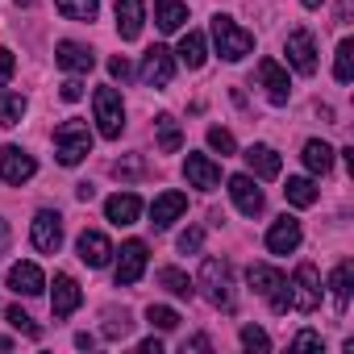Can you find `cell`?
Instances as JSON below:
<instances>
[{"label": "cell", "mask_w": 354, "mask_h": 354, "mask_svg": "<svg viewBox=\"0 0 354 354\" xmlns=\"http://www.w3.org/2000/svg\"><path fill=\"white\" fill-rule=\"evenodd\" d=\"M55 154H59V162H63V167L84 162V158L92 154V129H88V121L67 117V121L55 129Z\"/></svg>", "instance_id": "cell-1"}, {"label": "cell", "mask_w": 354, "mask_h": 354, "mask_svg": "<svg viewBox=\"0 0 354 354\" xmlns=\"http://www.w3.org/2000/svg\"><path fill=\"white\" fill-rule=\"evenodd\" d=\"M213 42H217V55L230 59V63H238V59H246L254 50V34H246L238 21H230L221 13L213 17Z\"/></svg>", "instance_id": "cell-2"}, {"label": "cell", "mask_w": 354, "mask_h": 354, "mask_svg": "<svg viewBox=\"0 0 354 354\" xmlns=\"http://www.w3.org/2000/svg\"><path fill=\"white\" fill-rule=\"evenodd\" d=\"M201 288H205L209 304L234 308V275H230V263H225V259H205V267H201Z\"/></svg>", "instance_id": "cell-3"}, {"label": "cell", "mask_w": 354, "mask_h": 354, "mask_svg": "<svg viewBox=\"0 0 354 354\" xmlns=\"http://www.w3.org/2000/svg\"><path fill=\"white\" fill-rule=\"evenodd\" d=\"M246 279H250V288H254L259 296L271 300L275 313H288V308H292V296H288V279H283V271H275V267H267V263H254V267L246 271Z\"/></svg>", "instance_id": "cell-4"}, {"label": "cell", "mask_w": 354, "mask_h": 354, "mask_svg": "<svg viewBox=\"0 0 354 354\" xmlns=\"http://www.w3.org/2000/svg\"><path fill=\"white\" fill-rule=\"evenodd\" d=\"M96 125H100V133L113 142V138H121V129H125V104H121V92L117 88H96Z\"/></svg>", "instance_id": "cell-5"}, {"label": "cell", "mask_w": 354, "mask_h": 354, "mask_svg": "<svg viewBox=\"0 0 354 354\" xmlns=\"http://www.w3.org/2000/svg\"><path fill=\"white\" fill-rule=\"evenodd\" d=\"M288 296H292V308L296 313H313L321 304V275L313 263H300L296 267V279L288 283Z\"/></svg>", "instance_id": "cell-6"}, {"label": "cell", "mask_w": 354, "mask_h": 354, "mask_svg": "<svg viewBox=\"0 0 354 354\" xmlns=\"http://www.w3.org/2000/svg\"><path fill=\"white\" fill-rule=\"evenodd\" d=\"M34 171H38V162L21 146H5V150H0V180H5V184H30Z\"/></svg>", "instance_id": "cell-7"}, {"label": "cell", "mask_w": 354, "mask_h": 354, "mask_svg": "<svg viewBox=\"0 0 354 354\" xmlns=\"http://www.w3.org/2000/svg\"><path fill=\"white\" fill-rule=\"evenodd\" d=\"M142 84L146 88H167L171 84V75H175V59H171V50L167 46H150L146 50V59H142Z\"/></svg>", "instance_id": "cell-8"}, {"label": "cell", "mask_w": 354, "mask_h": 354, "mask_svg": "<svg viewBox=\"0 0 354 354\" xmlns=\"http://www.w3.org/2000/svg\"><path fill=\"white\" fill-rule=\"evenodd\" d=\"M283 50H288V63H292L300 75H313V71H317V46H313V34H308V30H292Z\"/></svg>", "instance_id": "cell-9"}, {"label": "cell", "mask_w": 354, "mask_h": 354, "mask_svg": "<svg viewBox=\"0 0 354 354\" xmlns=\"http://www.w3.org/2000/svg\"><path fill=\"white\" fill-rule=\"evenodd\" d=\"M34 246H38L42 254H59V246H63V217H59V213L42 209V213L34 217Z\"/></svg>", "instance_id": "cell-10"}, {"label": "cell", "mask_w": 354, "mask_h": 354, "mask_svg": "<svg viewBox=\"0 0 354 354\" xmlns=\"http://www.w3.org/2000/svg\"><path fill=\"white\" fill-rule=\"evenodd\" d=\"M142 271H146V242H125L121 246V259H117V288L138 283Z\"/></svg>", "instance_id": "cell-11"}, {"label": "cell", "mask_w": 354, "mask_h": 354, "mask_svg": "<svg viewBox=\"0 0 354 354\" xmlns=\"http://www.w3.org/2000/svg\"><path fill=\"white\" fill-rule=\"evenodd\" d=\"M184 175L192 180V188H201V192H213L221 184V167L209 154H188L184 158Z\"/></svg>", "instance_id": "cell-12"}, {"label": "cell", "mask_w": 354, "mask_h": 354, "mask_svg": "<svg viewBox=\"0 0 354 354\" xmlns=\"http://www.w3.org/2000/svg\"><path fill=\"white\" fill-rule=\"evenodd\" d=\"M180 213H188V196L171 188V192L154 196V205H150V225H154V230H167L171 221H180Z\"/></svg>", "instance_id": "cell-13"}, {"label": "cell", "mask_w": 354, "mask_h": 354, "mask_svg": "<svg viewBox=\"0 0 354 354\" xmlns=\"http://www.w3.org/2000/svg\"><path fill=\"white\" fill-rule=\"evenodd\" d=\"M75 250H80V259H84L88 267H109V259L117 254V250H113V242H109L100 230H84V234H80V242H75Z\"/></svg>", "instance_id": "cell-14"}, {"label": "cell", "mask_w": 354, "mask_h": 354, "mask_svg": "<svg viewBox=\"0 0 354 354\" xmlns=\"http://www.w3.org/2000/svg\"><path fill=\"white\" fill-rule=\"evenodd\" d=\"M84 304V292H80V283L71 279V275H55V292H50V313L63 321V317H71L75 308Z\"/></svg>", "instance_id": "cell-15"}, {"label": "cell", "mask_w": 354, "mask_h": 354, "mask_svg": "<svg viewBox=\"0 0 354 354\" xmlns=\"http://www.w3.org/2000/svg\"><path fill=\"white\" fill-rule=\"evenodd\" d=\"M230 196H234L238 213H246V217H259L263 213V192L254 184V175H234V180H230Z\"/></svg>", "instance_id": "cell-16"}, {"label": "cell", "mask_w": 354, "mask_h": 354, "mask_svg": "<svg viewBox=\"0 0 354 354\" xmlns=\"http://www.w3.org/2000/svg\"><path fill=\"white\" fill-rule=\"evenodd\" d=\"M259 84L267 88L271 104H288V96H292V84H288V71H283L275 59H263V63H259Z\"/></svg>", "instance_id": "cell-17"}, {"label": "cell", "mask_w": 354, "mask_h": 354, "mask_svg": "<svg viewBox=\"0 0 354 354\" xmlns=\"http://www.w3.org/2000/svg\"><path fill=\"white\" fill-rule=\"evenodd\" d=\"M300 246V221L296 217H279L271 230H267V250L271 254H292Z\"/></svg>", "instance_id": "cell-18"}, {"label": "cell", "mask_w": 354, "mask_h": 354, "mask_svg": "<svg viewBox=\"0 0 354 354\" xmlns=\"http://www.w3.org/2000/svg\"><path fill=\"white\" fill-rule=\"evenodd\" d=\"M55 63H59L63 71L88 75V71L96 67V55H92L88 46H80V42H59V50H55Z\"/></svg>", "instance_id": "cell-19"}, {"label": "cell", "mask_w": 354, "mask_h": 354, "mask_svg": "<svg viewBox=\"0 0 354 354\" xmlns=\"http://www.w3.org/2000/svg\"><path fill=\"white\" fill-rule=\"evenodd\" d=\"M146 26V5L142 0H117V34L125 42H133Z\"/></svg>", "instance_id": "cell-20"}, {"label": "cell", "mask_w": 354, "mask_h": 354, "mask_svg": "<svg viewBox=\"0 0 354 354\" xmlns=\"http://www.w3.org/2000/svg\"><path fill=\"white\" fill-rule=\"evenodd\" d=\"M138 213H142V201H138L133 192H117V196L104 201V217H109L113 225H133Z\"/></svg>", "instance_id": "cell-21"}, {"label": "cell", "mask_w": 354, "mask_h": 354, "mask_svg": "<svg viewBox=\"0 0 354 354\" xmlns=\"http://www.w3.org/2000/svg\"><path fill=\"white\" fill-rule=\"evenodd\" d=\"M9 288H13L17 296H38V292L46 288V279H42V271H38L34 263H13V267H9Z\"/></svg>", "instance_id": "cell-22"}, {"label": "cell", "mask_w": 354, "mask_h": 354, "mask_svg": "<svg viewBox=\"0 0 354 354\" xmlns=\"http://www.w3.org/2000/svg\"><path fill=\"white\" fill-rule=\"evenodd\" d=\"M242 158H246V167L259 175V180H275V175H279V167H283V162H279V154H275L271 146H250Z\"/></svg>", "instance_id": "cell-23"}, {"label": "cell", "mask_w": 354, "mask_h": 354, "mask_svg": "<svg viewBox=\"0 0 354 354\" xmlns=\"http://www.w3.org/2000/svg\"><path fill=\"white\" fill-rule=\"evenodd\" d=\"M184 21H188L184 0H158V5H154V26H158L162 34H175Z\"/></svg>", "instance_id": "cell-24"}, {"label": "cell", "mask_w": 354, "mask_h": 354, "mask_svg": "<svg viewBox=\"0 0 354 354\" xmlns=\"http://www.w3.org/2000/svg\"><path fill=\"white\" fill-rule=\"evenodd\" d=\"M350 279H354V263L342 259L333 267V275H329V292H333V308L337 313H346V304H350Z\"/></svg>", "instance_id": "cell-25"}, {"label": "cell", "mask_w": 354, "mask_h": 354, "mask_svg": "<svg viewBox=\"0 0 354 354\" xmlns=\"http://www.w3.org/2000/svg\"><path fill=\"white\" fill-rule=\"evenodd\" d=\"M283 196H288V205H296V209H308V205H317V184L313 180H304V175H292V180L283 184Z\"/></svg>", "instance_id": "cell-26"}, {"label": "cell", "mask_w": 354, "mask_h": 354, "mask_svg": "<svg viewBox=\"0 0 354 354\" xmlns=\"http://www.w3.org/2000/svg\"><path fill=\"white\" fill-rule=\"evenodd\" d=\"M154 129H158V150L162 154H175L184 146V129H180V121H175L171 113H162L158 121H154Z\"/></svg>", "instance_id": "cell-27"}, {"label": "cell", "mask_w": 354, "mask_h": 354, "mask_svg": "<svg viewBox=\"0 0 354 354\" xmlns=\"http://www.w3.org/2000/svg\"><path fill=\"white\" fill-rule=\"evenodd\" d=\"M175 55H180V63L192 67V71L205 67V34H196V30L184 34V38H180V50H175Z\"/></svg>", "instance_id": "cell-28"}, {"label": "cell", "mask_w": 354, "mask_h": 354, "mask_svg": "<svg viewBox=\"0 0 354 354\" xmlns=\"http://www.w3.org/2000/svg\"><path fill=\"white\" fill-rule=\"evenodd\" d=\"M304 167H308L313 175H325V171L333 167V150H329L325 142H317V138L304 142Z\"/></svg>", "instance_id": "cell-29"}, {"label": "cell", "mask_w": 354, "mask_h": 354, "mask_svg": "<svg viewBox=\"0 0 354 354\" xmlns=\"http://www.w3.org/2000/svg\"><path fill=\"white\" fill-rule=\"evenodd\" d=\"M333 80H337V84H350V80H354V42H350V38H342V42H337Z\"/></svg>", "instance_id": "cell-30"}, {"label": "cell", "mask_w": 354, "mask_h": 354, "mask_svg": "<svg viewBox=\"0 0 354 354\" xmlns=\"http://www.w3.org/2000/svg\"><path fill=\"white\" fill-rule=\"evenodd\" d=\"M55 9L63 13V17H71V21H96V0H55Z\"/></svg>", "instance_id": "cell-31"}, {"label": "cell", "mask_w": 354, "mask_h": 354, "mask_svg": "<svg viewBox=\"0 0 354 354\" xmlns=\"http://www.w3.org/2000/svg\"><path fill=\"white\" fill-rule=\"evenodd\" d=\"M21 117H26V96L0 92V125H21Z\"/></svg>", "instance_id": "cell-32"}, {"label": "cell", "mask_w": 354, "mask_h": 354, "mask_svg": "<svg viewBox=\"0 0 354 354\" xmlns=\"http://www.w3.org/2000/svg\"><path fill=\"white\" fill-rule=\"evenodd\" d=\"M158 283H162L171 296H180V300L192 296V279H188L184 271H175V267H162V271H158Z\"/></svg>", "instance_id": "cell-33"}, {"label": "cell", "mask_w": 354, "mask_h": 354, "mask_svg": "<svg viewBox=\"0 0 354 354\" xmlns=\"http://www.w3.org/2000/svg\"><path fill=\"white\" fill-rule=\"evenodd\" d=\"M5 317H9V325H13L17 333H26V337H42V325H38V321H34V317H30V313H26L21 304H13V308H9Z\"/></svg>", "instance_id": "cell-34"}, {"label": "cell", "mask_w": 354, "mask_h": 354, "mask_svg": "<svg viewBox=\"0 0 354 354\" xmlns=\"http://www.w3.org/2000/svg\"><path fill=\"white\" fill-rule=\"evenodd\" d=\"M146 321H150L154 329L171 333L175 325H180V313H175V308H167V304H150V308H146Z\"/></svg>", "instance_id": "cell-35"}, {"label": "cell", "mask_w": 354, "mask_h": 354, "mask_svg": "<svg viewBox=\"0 0 354 354\" xmlns=\"http://www.w3.org/2000/svg\"><path fill=\"white\" fill-rule=\"evenodd\" d=\"M209 146H213V150H217L221 158L238 150V142H234V133H230V129H221V125H213V129H209Z\"/></svg>", "instance_id": "cell-36"}, {"label": "cell", "mask_w": 354, "mask_h": 354, "mask_svg": "<svg viewBox=\"0 0 354 354\" xmlns=\"http://www.w3.org/2000/svg\"><path fill=\"white\" fill-rule=\"evenodd\" d=\"M242 346H246V350H259V354H267V350H271V337H267L259 325H246V329H242Z\"/></svg>", "instance_id": "cell-37"}, {"label": "cell", "mask_w": 354, "mask_h": 354, "mask_svg": "<svg viewBox=\"0 0 354 354\" xmlns=\"http://www.w3.org/2000/svg\"><path fill=\"white\" fill-rule=\"evenodd\" d=\"M129 329H133V321H129V313H121V317L113 313V317L104 321V337H125Z\"/></svg>", "instance_id": "cell-38"}, {"label": "cell", "mask_w": 354, "mask_h": 354, "mask_svg": "<svg viewBox=\"0 0 354 354\" xmlns=\"http://www.w3.org/2000/svg\"><path fill=\"white\" fill-rule=\"evenodd\" d=\"M201 242H205V230H184V234H180V250H184V254H196Z\"/></svg>", "instance_id": "cell-39"}, {"label": "cell", "mask_w": 354, "mask_h": 354, "mask_svg": "<svg viewBox=\"0 0 354 354\" xmlns=\"http://www.w3.org/2000/svg\"><path fill=\"white\" fill-rule=\"evenodd\" d=\"M292 350H321V333H313V329L296 333V337H292Z\"/></svg>", "instance_id": "cell-40"}, {"label": "cell", "mask_w": 354, "mask_h": 354, "mask_svg": "<svg viewBox=\"0 0 354 354\" xmlns=\"http://www.w3.org/2000/svg\"><path fill=\"white\" fill-rule=\"evenodd\" d=\"M13 71H17V59H13V50H5V46H0V84H9V80H13Z\"/></svg>", "instance_id": "cell-41"}, {"label": "cell", "mask_w": 354, "mask_h": 354, "mask_svg": "<svg viewBox=\"0 0 354 354\" xmlns=\"http://www.w3.org/2000/svg\"><path fill=\"white\" fill-rule=\"evenodd\" d=\"M138 171H142V162H138V158H121V162H113V175H117V180H121V175H125V180H133Z\"/></svg>", "instance_id": "cell-42"}, {"label": "cell", "mask_w": 354, "mask_h": 354, "mask_svg": "<svg viewBox=\"0 0 354 354\" xmlns=\"http://www.w3.org/2000/svg\"><path fill=\"white\" fill-rule=\"evenodd\" d=\"M109 75H113V80H125V75H129V63H125V55H113V59H109Z\"/></svg>", "instance_id": "cell-43"}, {"label": "cell", "mask_w": 354, "mask_h": 354, "mask_svg": "<svg viewBox=\"0 0 354 354\" xmlns=\"http://www.w3.org/2000/svg\"><path fill=\"white\" fill-rule=\"evenodd\" d=\"M80 96H84V84L80 80H67L63 84V100H80Z\"/></svg>", "instance_id": "cell-44"}, {"label": "cell", "mask_w": 354, "mask_h": 354, "mask_svg": "<svg viewBox=\"0 0 354 354\" xmlns=\"http://www.w3.org/2000/svg\"><path fill=\"white\" fill-rule=\"evenodd\" d=\"M350 13H354V0H342V5H337V21L346 26V21H350Z\"/></svg>", "instance_id": "cell-45"}, {"label": "cell", "mask_w": 354, "mask_h": 354, "mask_svg": "<svg viewBox=\"0 0 354 354\" xmlns=\"http://www.w3.org/2000/svg\"><path fill=\"white\" fill-rule=\"evenodd\" d=\"M209 346H213L209 337H192V342H184V350H209Z\"/></svg>", "instance_id": "cell-46"}, {"label": "cell", "mask_w": 354, "mask_h": 354, "mask_svg": "<svg viewBox=\"0 0 354 354\" xmlns=\"http://www.w3.org/2000/svg\"><path fill=\"white\" fill-rule=\"evenodd\" d=\"M75 196H80V201H92V196H96V188H92V184H80V188H75Z\"/></svg>", "instance_id": "cell-47"}, {"label": "cell", "mask_w": 354, "mask_h": 354, "mask_svg": "<svg viewBox=\"0 0 354 354\" xmlns=\"http://www.w3.org/2000/svg\"><path fill=\"white\" fill-rule=\"evenodd\" d=\"M92 342H96L92 333H80V337H75V346H80V350H92Z\"/></svg>", "instance_id": "cell-48"}, {"label": "cell", "mask_w": 354, "mask_h": 354, "mask_svg": "<svg viewBox=\"0 0 354 354\" xmlns=\"http://www.w3.org/2000/svg\"><path fill=\"white\" fill-rule=\"evenodd\" d=\"M142 350H146V354H158L162 346H158V337H146V342H142Z\"/></svg>", "instance_id": "cell-49"}, {"label": "cell", "mask_w": 354, "mask_h": 354, "mask_svg": "<svg viewBox=\"0 0 354 354\" xmlns=\"http://www.w3.org/2000/svg\"><path fill=\"white\" fill-rule=\"evenodd\" d=\"M5 246H9V225L0 221V250H5Z\"/></svg>", "instance_id": "cell-50"}, {"label": "cell", "mask_w": 354, "mask_h": 354, "mask_svg": "<svg viewBox=\"0 0 354 354\" xmlns=\"http://www.w3.org/2000/svg\"><path fill=\"white\" fill-rule=\"evenodd\" d=\"M300 5H304V9H317V5H321V0H300Z\"/></svg>", "instance_id": "cell-51"}, {"label": "cell", "mask_w": 354, "mask_h": 354, "mask_svg": "<svg viewBox=\"0 0 354 354\" xmlns=\"http://www.w3.org/2000/svg\"><path fill=\"white\" fill-rule=\"evenodd\" d=\"M0 350H13V342H9V337H0Z\"/></svg>", "instance_id": "cell-52"}]
</instances>
